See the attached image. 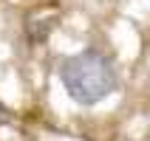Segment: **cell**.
Returning a JSON list of instances; mask_svg holds the SVG:
<instances>
[{"instance_id":"1","label":"cell","mask_w":150,"mask_h":141,"mask_svg":"<svg viewBox=\"0 0 150 141\" xmlns=\"http://www.w3.org/2000/svg\"><path fill=\"white\" fill-rule=\"evenodd\" d=\"M57 76L68 99L82 107H93V105L105 102L119 88L116 62L99 48H82L65 57L57 68Z\"/></svg>"},{"instance_id":"3","label":"cell","mask_w":150,"mask_h":141,"mask_svg":"<svg viewBox=\"0 0 150 141\" xmlns=\"http://www.w3.org/2000/svg\"><path fill=\"white\" fill-rule=\"evenodd\" d=\"M11 121H14V116H11V110H8L6 105H3V102H0V127H6V124H11Z\"/></svg>"},{"instance_id":"2","label":"cell","mask_w":150,"mask_h":141,"mask_svg":"<svg viewBox=\"0 0 150 141\" xmlns=\"http://www.w3.org/2000/svg\"><path fill=\"white\" fill-rule=\"evenodd\" d=\"M54 31V20H42V25L37 28V23H28L25 25V37H28V42L31 45H40V42H45V37Z\"/></svg>"}]
</instances>
